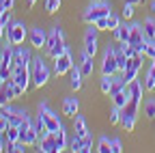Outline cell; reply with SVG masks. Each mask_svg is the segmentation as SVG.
Returning <instances> with one entry per match:
<instances>
[{
    "label": "cell",
    "instance_id": "1",
    "mask_svg": "<svg viewBox=\"0 0 155 153\" xmlns=\"http://www.w3.org/2000/svg\"><path fill=\"white\" fill-rule=\"evenodd\" d=\"M67 41H65V32L61 26H54L52 32L48 35V43H45V52L50 58H58L63 52H67Z\"/></svg>",
    "mask_w": 155,
    "mask_h": 153
},
{
    "label": "cell",
    "instance_id": "2",
    "mask_svg": "<svg viewBox=\"0 0 155 153\" xmlns=\"http://www.w3.org/2000/svg\"><path fill=\"white\" fill-rule=\"evenodd\" d=\"M138 110H140V101H136L129 97V101L121 108V125L125 131H134L136 127V119H138Z\"/></svg>",
    "mask_w": 155,
    "mask_h": 153
},
{
    "label": "cell",
    "instance_id": "3",
    "mask_svg": "<svg viewBox=\"0 0 155 153\" xmlns=\"http://www.w3.org/2000/svg\"><path fill=\"white\" fill-rule=\"evenodd\" d=\"M30 75H32V86L41 88L50 82V69L45 65V61L39 56V58H32V65H30Z\"/></svg>",
    "mask_w": 155,
    "mask_h": 153
},
{
    "label": "cell",
    "instance_id": "4",
    "mask_svg": "<svg viewBox=\"0 0 155 153\" xmlns=\"http://www.w3.org/2000/svg\"><path fill=\"white\" fill-rule=\"evenodd\" d=\"M110 13H112V5H108L106 0H104V2H95V0H93V5L84 11L82 20H84L86 24H93L95 20H99V17H106V15H110Z\"/></svg>",
    "mask_w": 155,
    "mask_h": 153
},
{
    "label": "cell",
    "instance_id": "5",
    "mask_svg": "<svg viewBox=\"0 0 155 153\" xmlns=\"http://www.w3.org/2000/svg\"><path fill=\"white\" fill-rule=\"evenodd\" d=\"M7 37H9V41L11 45H22L26 41V37H28V28L24 22H11L7 26Z\"/></svg>",
    "mask_w": 155,
    "mask_h": 153
},
{
    "label": "cell",
    "instance_id": "6",
    "mask_svg": "<svg viewBox=\"0 0 155 153\" xmlns=\"http://www.w3.org/2000/svg\"><path fill=\"white\" fill-rule=\"evenodd\" d=\"M39 117L43 119V123L48 125V129H50L52 134H56L58 129L63 127L61 119H58V114H56L54 110H50V106H48V104H41V106H39Z\"/></svg>",
    "mask_w": 155,
    "mask_h": 153
},
{
    "label": "cell",
    "instance_id": "7",
    "mask_svg": "<svg viewBox=\"0 0 155 153\" xmlns=\"http://www.w3.org/2000/svg\"><path fill=\"white\" fill-rule=\"evenodd\" d=\"M119 71V65H116V54H114V45H106L104 50V58H101V73H108V75H114Z\"/></svg>",
    "mask_w": 155,
    "mask_h": 153
},
{
    "label": "cell",
    "instance_id": "8",
    "mask_svg": "<svg viewBox=\"0 0 155 153\" xmlns=\"http://www.w3.org/2000/svg\"><path fill=\"white\" fill-rule=\"evenodd\" d=\"M97 32H99V28H97L95 24H88V28H86V32H84V52L86 54H91V56H95L97 54V45H99V37H97Z\"/></svg>",
    "mask_w": 155,
    "mask_h": 153
},
{
    "label": "cell",
    "instance_id": "9",
    "mask_svg": "<svg viewBox=\"0 0 155 153\" xmlns=\"http://www.w3.org/2000/svg\"><path fill=\"white\" fill-rule=\"evenodd\" d=\"M11 78L15 80V84L22 88L24 93L28 91L30 82H32V75H30V67H13L11 69Z\"/></svg>",
    "mask_w": 155,
    "mask_h": 153
},
{
    "label": "cell",
    "instance_id": "10",
    "mask_svg": "<svg viewBox=\"0 0 155 153\" xmlns=\"http://www.w3.org/2000/svg\"><path fill=\"white\" fill-rule=\"evenodd\" d=\"M32 65V54L24 45H13V67H30Z\"/></svg>",
    "mask_w": 155,
    "mask_h": 153
},
{
    "label": "cell",
    "instance_id": "11",
    "mask_svg": "<svg viewBox=\"0 0 155 153\" xmlns=\"http://www.w3.org/2000/svg\"><path fill=\"white\" fill-rule=\"evenodd\" d=\"M0 112H5L7 119H9V123H11V125H17V127L28 119V112H26V110H22V108H13V106H9V104L0 108Z\"/></svg>",
    "mask_w": 155,
    "mask_h": 153
},
{
    "label": "cell",
    "instance_id": "12",
    "mask_svg": "<svg viewBox=\"0 0 155 153\" xmlns=\"http://www.w3.org/2000/svg\"><path fill=\"white\" fill-rule=\"evenodd\" d=\"M71 67H73V58H71V50L67 48V52H63L58 58H54V71H56V75H63V73L71 71Z\"/></svg>",
    "mask_w": 155,
    "mask_h": 153
},
{
    "label": "cell",
    "instance_id": "13",
    "mask_svg": "<svg viewBox=\"0 0 155 153\" xmlns=\"http://www.w3.org/2000/svg\"><path fill=\"white\" fill-rule=\"evenodd\" d=\"M140 67H142V56H134V58H129V63H127V67H125V71H123V78H125L127 86H129L136 78H138Z\"/></svg>",
    "mask_w": 155,
    "mask_h": 153
},
{
    "label": "cell",
    "instance_id": "14",
    "mask_svg": "<svg viewBox=\"0 0 155 153\" xmlns=\"http://www.w3.org/2000/svg\"><path fill=\"white\" fill-rule=\"evenodd\" d=\"M30 43H32V48H37V50L45 48V43H48V35H45V30H43L41 26H35V28L30 30Z\"/></svg>",
    "mask_w": 155,
    "mask_h": 153
},
{
    "label": "cell",
    "instance_id": "15",
    "mask_svg": "<svg viewBox=\"0 0 155 153\" xmlns=\"http://www.w3.org/2000/svg\"><path fill=\"white\" fill-rule=\"evenodd\" d=\"M37 147H39V151L41 153H56V134H48L45 138H41L37 142Z\"/></svg>",
    "mask_w": 155,
    "mask_h": 153
},
{
    "label": "cell",
    "instance_id": "16",
    "mask_svg": "<svg viewBox=\"0 0 155 153\" xmlns=\"http://www.w3.org/2000/svg\"><path fill=\"white\" fill-rule=\"evenodd\" d=\"M112 32H114L116 43H127L131 35V24H119V28H114Z\"/></svg>",
    "mask_w": 155,
    "mask_h": 153
},
{
    "label": "cell",
    "instance_id": "17",
    "mask_svg": "<svg viewBox=\"0 0 155 153\" xmlns=\"http://www.w3.org/2000/svg\"><path fill=\"white\" fill-rule=\"evenodd\" d=\"M78 110H80V101H78V97H65V101H63V112L67 114V117H75L78 114Z\"/></svg>",
    "mask_w": 155,
    "mask_h": 153
},
{
    "label": "cell",
    "instance_id": "18",
    "mask_svg": "<svg viewBox=\"0 0 155 153\" xmlns=\"http://www.w3.org/2000/svg\"><path fill=\"white\" fill-rule=\"evenodd\" d=\"M73 131H75V136H80V138H84V136L91 134L86 129V121H84L82 114H75V117H73Z\"/></svg>",
    "mask_w": 155,
    "mask_h": 153
},
{
    "label": "cell",
    "instance_id": "19",
    "mask_svg": "<svg viewBox=\"0 0 155 153\" xmlns=\"http://www.w3.org/2000/svg\"><path fill=\"white\" fill-rule=\"evenodd\" d=\"M19 140H22V142H26L28 147L37 145V142H39V134H37L35 125H32V127H28L26 131H19Z\"/></svg>",
    "mask_w": 155,
    "mask_h": 153
},
{
    "label": "cell",
    "instance_id": "20",
    "mask_svg": "<svg viewBox=\"0 0 155 153\" xmlns=\"http://www.w3.org/2000/svg\"><path fill=\"white\" fill-rule=\"evenodd\" d=\"M93 58H95V56H91V54L82 52V61H80V71H82V75H84V78H88V75H93Z\"/></svg>",
    "mask_w": 155,
    "mask_h": 153
},
{
    "label": "cell",
    "instance_id": "21",
    "mask_svg": "<svg viewBox=\"0 0 155 153\" xmlns=\"http://www.w3.org/2000/svg\"><path fill=\"white\" fill-rule=\"evenodd\" d=\"M110 97H112V104H114L116 108H123V106L129 101V86H125L123 91H119V93L110 95Z\"/></svg>",
    "mask_w": 155,
    "mask_h": 153
},
{
    "label": "cell",
    "instance_id": "22",
    "mask_svg": "<svg viewBox=\"0 0 155 153\" xmlns=\"http://www.w3.org/2000/svg\"><path fill=\"white\" fill-rule=\"evenodd\" d=\"M114 54H116V65H119V71L123 73L125 67H127V63H129V58H127V54H125V50H123L121 43H119V45H114Z\"/></svg>",
    "mask_w": 155,
    "mask_h": 153
},
{
    "label": "cell",
    "instance_id": "23",
    "mask_svg": "<svg viewBox=\"0 0 155 153\" xmlns=\"http://www.w3.org/2000/svg\"><path fill=\"white\" fill-rule=\"evenodd\" d=\"M142 95H144V84H140L138 80H134V82L129 84V97L142 104Z\"/></svg>",
    "mask_w": 155,
    "mask_h": 153
},
{
    "label": "cell",
    "instance_id": "24",
    "mask_svg": "<svg viewBox=\"0 0 155 153\" xmlns=\"http://www.w3.org/2000/svg\"><path fill=\"white\" fill-rule=\"evenodd\" d=\"M142 32H144V37H147V41H155V20H153V17H144Z\"/></svg>",
    "mask_w": 155,
    "mask_h": 153
},
{
    "label": "cell",
    "instance_id": "25",
    "mask_svg": "<svg viewBox=\"0 0 155 153\" xmlns=\"http://www.w3.org/2000/svg\"><path fill=\"white\" fill-rule=\"evenodd\" d=\"M71 82H69V86L73 88V91H80L82 88V78H84V75H82V71H80V67H71Z\"/></svg>",
    "mask_w": 155,
    "mask_h": 153
},
{
    "label": "cell",
    "instance_id": "26",
    "mask_svg": "<svg viewBox=\"0 0 155 153\" xmlns=\"http://www.w3.org/2000/svg\"><path fill=\"white\" fill-rule=\"evenodd\" d=\"M67 131H65V127H61L56 131V153H61V151H65L67 149Z\"/></svg>",
    "mask_w": 155,
    "mask_h": 153
},
{
    "label": "cell",
    "instance_id": "27",
    "mask_svg": "<svg viewBox=\"0 0 155 153\" xmlns=\"http://www.w3.org/2000/svg\"><path fill=\"white\" fill-rule=\"evenodd\" d=\"M112 82H114V75H108V73H104V75H101V80H99V88H101V93H104V95H110V91H112Z\"/></svg>",
    "mask_w": 155,
    "mask_h": 153
},
{
    "label": "cell",
    "instance_id": "28",
    "mask_svg": "<svg viewBox=\"0 0 155 153\" xmlns=\"http://www.w3.org/2000/svg\"><path fill=\"white\" fill-rule=\"evenodd\" d=\"M125 86H127V82H125V78H123V73H121V75H116V73H114V82H112V91H110V95L123 91Z\"/></svg>",
    "mask_w": 155,
    "mask_h": 153
},
{
    "label": "cell",
    "instance_id": "29",
    "mask_svg": "<svg viewBox=\"0 0 155 153\" xmlns=\"http://www.w3.org/2000/svg\"><path fill=\"white\" fill-rule=\"evenodd\" d=\"M97 151L99 153H112V140L108 136H101L99 142H97Z\"/></svg>",
    "mask_w": 155,
    "mask_h": 153
},
{
    "label": "cell",
    "instance_id": "30",
    "mask_svg": "<svg viewBox=\"0 0 155 153\" xmlns=\"http://www.w3.org/2000/svg\"><path fill=\"white\" fill-rule=\"evenodd\" d=\"M69 149H71L73 153H82V149H84V140H82L80 136H75V134H73V138L69 140Z\"/></svg>",
    "mask_w": 155,
    "mask_h": 153
},
{
    "label": "cell",
    "instance_id": "31",
    "mask_svg": "<svg viewBox=\"0 0 155 153\" xmlns=\"http://www.w3.org/2000/svg\"><path fill=\"white\" fill-rule=\"evenodd\" d=\"M144 117L155 119V99H147L144 101Z\"/></svg>",
    "mask_w": 155,
    "mask_h": 153
},
{
    "label": "cell",
    "instance_id": "32",
    "mask_svg": "<svg viewBox=\"0 0 155 153\" xmlns=\"http://www.w3.org/2000/svg\"><path fill=\"white\" fill-rule=\"evenodd\" d=\"M119 24H121V17H119V15H114V13H110V15H108V30L119 28Z\"/></svg>",
    "mask_w": 155,
    "mask_h": 153
},
{
    "label": "cell",
    "instance_id": "33",
    "mask_svg": "<svg viewBox=\"0 0 155 153\" xmlns=\"http://www.w3.org/2000/svg\"><path fill=\"white\" fill-rule=\"evenodd\" d=\"M61 2L63 0H45V11L48 13H56L58 7H61Z\"/></svg>",
    "mask_w": 155,
    "mask_h": 153
},
{
    "label": "cell",
    "instance_id": "34",
    "mask_svg": "<svg viewBox=\"0 0 155 153\" xmlns=\"http://www.w3.org/2000/svg\"><path fill=\"white\" fill-rule=\"evenodd\" d=\"M110 123H112V125L121 123V108H116V106H114V108L110 110Z\"/></svg>",
    "mask_w": 155,
    "mask_h": 153
},
{
    "label": "cell",
    "instance_id": "35",
    "mask_svg": "<svg viewBox=\"0 0 155 153\" xmlns=\"http://www.w3.org/2000/svg\"><path fill=\"white\" fill-rule=\"evenodd\" d=\"M144 56H149L151 61L155 58V43H153V41H147V43H144Z\"/></svg>",
    "mask_w": 155,
    "mask_h": 153
},
{
    "label": "cell",
    "instance_id": "36",
    "mask_svg": "<svg viewBox=\"0 0 155 153\" xmlns=\"http://www.w3.org/2000/svg\"><path fill=\"white\" fill-rule=\"evenodd\" d=\"M123 17H125V20H131V17H134V5L131 2L123 5Z\"/></svg>",
    "mask_w": 155,
    "mask_h": 153
},
{
    "label": "cell",
    "instance_id": "37",
    "mask_svg": "<svg viewBox=\"0 0 155 153\" xmlns=\"http://www.w3.org/2000/svg\"><path fill=\"white\" fill-rule=\"evenodd\" d=\"M144 91H155V78L151 73H147V78H144Z\"/></svg>",
    "mask_w": 155,
    "mask_h": 153
},
{
    "label": "cell",
    "instance_id": "38",
    "mask_svg": "<svg viewBox=\"0 0 155 153\" xmlns=\"http://www.w3.org/2000/svg\"><path fill=\"white\" fill-rule=\"evenodd\" d=\"M82 140H84V149H82V153H91V151H93V136L88 134V136H84Z\"/></svg>",
    "mask_w": 155,
    "mask_h": 153
},
{
    "label": "cell",
    "instance_id": "39",
    "mask_svg": "<svg viewBox=\"0 0 155 153\" xmlns=\"http://www.w3.org/2000/svg\"><path fill=\"white\" fill-rule=\"evenodd\" d=\"M0 22H2L5 28H7V26L11 24V11H7V9H5V11H0Z\"/></svg>",
    "mask_w": 155,
    "mask_h": 153
},
{
    "label": "cell",
    "instance_id": "40",
    "mask_svg": "<svg viewBox=\"0 0 155 153\" xmlns=\"http://www.w3.org/2000/svg\"><path fill=\"white\" fill-rule=\"evenodd\" d=\"M93 24L99 28V30H108V15H106V17H99V20H95Z\"/></svg>",
    "mask_w": 155,
    "mask_h": 153
},
{
    "label": "cell",
    "instance_id": "41",
    "mask_svg": "<svg viewBox=\"0 0 155 153\" xmlns=\"http://www.w3.org/2000/svg\"><path fill=\"white\" fill-rule=\"evenodd\" d=\"M121 151H123L121 138H112V153H121Z\"/></svg>",
    "mask_w": 155,
    "mask_h": 153
},
{
    "label": "cell",
    "instance_id": "42",
    "mask_svg": "<svg viewBox=\"0 0 155 153\" xmlns=\"http://www.w3.org/2000/svg\"><path fill=\"white\" fill-rule=\"evenodd\" d=\"M9 125H11V123H9V119H7V114L0 112V131H7Z\"/></svg>",
    "mask_w": 155,
    "mask_h": 153
},
{
    "label": "cell",
    "instance_id": "43",
    "mask_svg": "<svg viewBox=\"0 0 155 153\" xmlns=\"http://www.w3.org/2000/svg\"><path fill=\"white\" fill-rule=\"evenodd\" d=\"M149 73H151V75H153V78H155V58L151 61V69H149Z\"/></svg>",
    "mask_w": 155,
    "mask_h": 153
},
{
    "label": "cell",
    "instance_id": "44",
    "mask_svg": "<svg viewBox=\"0 0 155 153\" xmlns=\"http://www.w3.org/2000/svg\"><path fill=\"white\" fill-rule=\"evenodd\" d=\"M125 2H131V5L136 7V5H142V2H144V0H125Z\"/></svg>",
    "mask_w": 155,
    "mask_h": 153
},
{
    "label": "cell",
    "instance_id": "45",
    "mask_svg": "<svg viewBox=\"0 0 155 153\" xmlns=\"http://www.w3.org/2000/svg\"><path fill=\"white\" fill-rule=\"evenodd\" d=\"M151 15H155V0L151 2Z\"/></svg>",
    "mask_w": 155,
    "mask_h": 153
},
{
    "label": "cell",
    "instance_id": "46",
    "mask_svg": "<svg viewBox=\"0 0 155 153\" xmlns=\"http://www.w3.org/2000/svg\"><path fill=\"white\" fill-rule=\"evenodd\" d=\"M35 2H37V0H26V5H28V7H35Z\"/></svg>",
    "mask_w": 155,
    "mask_h": 153
},
{
    "label": "cell",
    "instance_id": "47",
    "mask_svg": "<svg viewBox=\"0 0 155 153\" xmlns=\"http://www.w3.org/2000/svg\"><path fill=\"white\" fill-rule=\"evenodd\" d=\"M0 151H5V145H2V142H0Z\"/></svg>",
    "mask_w": 155,
    "mask_h": 153
},
{
    "label": "cell",
    "instance_id": "48",
    "mask_svg": "<svg viewBox=\"0 0 155 153\" xmlns=\"http://www.w3.org/2000/svg\"><path fill=\"white\" fill-rule=\"evenodd\" d=\"M95 2H104V0H95Z\"/></svg>",
    "mask_w": 155,
    "mask_h": 153
},
{
    "label": "cell",
    "instance_id": "49",
    "mask_svg": "<svg viewBox=\"0 0 155 153\" xmlns=\"http://www.w3.org/2000/svg\"><path fill=\"white\" fill-rule=\"evenodd\" d=\"M0 48H2V45H0Z\"/></svg>",
    "mask_w": 155,
    "mask_h": 153
}]
</instances>
